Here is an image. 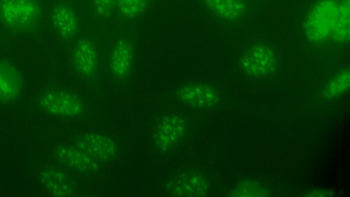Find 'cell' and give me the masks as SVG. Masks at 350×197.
Masks as SVG:
<instances>
[{
	"instance_id": "1",
	"label": "cell",
	"mask_w": 350,
	"mask_h": 197,
	"mask_svg": "<svg viewBox=\"0 0 350 197\" xmlns=\"http://www.w3.org/2000/svg\"><path fill=\"white\" fill-rule=\"evenodd\" d=\"M42 19L40 0H0V23L12 34H33L40 27Z\"/></svg>"
},
{
	"instance_id": "2",
	"label": "cell",
	"mask_w": 350,
	"mask_h": 197,
	"mask_svg": "<svg viewBox=\"0 0 350 197\" xmlns=\"http://www.w3.org/2000/svg\"><path fill=\"white\" fill-rule=\"evenodd\" d=\"M339 0H318L308 10L303 23L305 38L319 44L331 39Z\"/></svg>"
},
{
	"instance_id": "3",
	"label": "cell",
	"mask_w": 350,
	"mask_h": 197,
	"mask_svg": "<svg viewBox=\"0 0 350 197\" xmlns=\"http://www.w3.org/2000/svg\"><path fill=\"white\" fill-rule=\"evenodd\" d=\"M40 107L46 113L59 117L73 118L80 116L84 105L75 94L63 90H48L40 97Z\"/></svg>"
},
{
	"instance_id": "4",
	"label": "cell",
	"mask_w": 350,
	"mask_h": 197,
	"mask_svg": "<svg viewBox=\"0 0 350 197\" xmlns=\"http://www.w3.org/2000/svg\"><path fill=\"white\" fill-rule=\"evenodd\" d=\"M240 65L243 71L250 76H265L275 69V54L268 46L254 45L243 53L240 60Z\"/></svg>"
},
{
	"instance_id": "5",
	"label": "cell",
	"mask_w": 350,
	"mask_h": 197,
	"mask_svg": "<svg viewBox=\"0 0 350 197\" xmlns=\"http://www.w3.org/2000/svg\"><path fill=\"white\" fill-rule=\"evenodd\" d=\"M187 130L185 120L177 114L163 117L159 122L154 135V145L159 151H166L173 147L185 135Z\"/></svg>"
},
{
	"instance_id": "6",
	"label": "cell",
	"mask_w": 350,
	"mask_h": 197,
	"mask_svg": "<svg viewBox=\"0 0 350 197\" xmlns=\"http://www.w3.org/2000/svg\"><path fill=\"white\" fill-rule=\"evenodd\" d=\"M76 146L94 159L103 161L113 159L118 153L116 142L100 133H88L80 135Z\"/></svg>"
},
{
	"instance_id": "7",
	"label": "cell",
	"mask_w": 350,
	"mask_h": 197,
	"mask_svg": "<svg viewBox=\"0 0 350 197\" xmlns=\"http://www.w3.org/2000/svg\"><path fill=\"white\" fill-rule=\"evenodd\" d=\"M176 96L183 103L196 108H208L217 104V92L204 83H189L180 87Z\"/></svg>"
},
{
	"instance_id": "8",
	"label": "cell",
	"mask_w": 350,
	"mask_h": 197,
	"mask_svg": "<svg viewBox=\"0 0 350 197\" xmlns=\"http://www.w3.org/2000/svg\"><path fill=\"white\" fill-rule=\"evenodd\" d=\"M208 189L204 176L196 172H185L172 178L167 183V190L176 196H204Z\"/></svg>"
},
{
	"instance_id": "9",
	"label": "cell",
	"mask_w": 350,
	"mask_h": 197,
	"mask_svg": "<svg viewBox=\"0 0 350 197\" xmlns=\"http://www.w3.org/2000/svg\"><path fill=\"white\" fill-rule=\"evenodd\" d=\"M51 21L57 34L64 40H71L77 34L79 25L78 15L67 3H59L53 7Z\"/></svg>"
},
{
	"instance_id": "10",
	"label": "cell",
	"mask_w": 350,
	"mask_h": 197,
	"mask_svg": "<svg viewBox=\"0 0 350 197\" xmlns=\"http://www.w3.org/2000/svg\"><path fill=\"white\" fill-rule=\"evenodd\" d=\"M23 86L22 75L12 63L0 61V103H6L16 100Z\"/></svg>"
},
{
	"instance_id": "11",
	"label": "cell",
	"mask_w": 350,
	"mask_h": 197,
	"mask_svg": "<svg viewBox=\"0 0 350 197\" xmlns=\"http://www.w3.org/2000/svg\"><path fill=\"white\" fill-rule=\"evenodd\" d=\"M72 59L75 69L83 77H90L97 70L98 51L94 42L88 38L78 40L74 49Z\"/></svg>"
},
{
	"instance_id": "12",
	"label": "cell",
	"mask_w": 350,
	"mask_h": 197,
	"mask_svg": "<svg viewBox=\"0 0 350 197\" xmlns=\"http://www.w3.org/2000/svg\"><path fill=\"white\" fill-rule=\"evenodd\" d=\"M55 155L61 163L79 171L94 172L98 169L97 160L77 147L59 146Z\"/></svg>"
},
{
	"instance_id": "13",
	"label": "cell",
	"mask_w": 350,
	"mask_h": 197,
	"mask_svg": "<svg viewBox=\"0 0 350 197\" xmlns=\"http://www.w3.org/2000/svg\"><path fill=\"white\" fill-rule=\"evenodd\" d=\"M133 59V47L126 38L118 40L113 46L109 58V68L117 78H123L129 73Z\"/></svg>"
},
{
	"instance_id": "14",
	"label": "cell",
	"mask_w": 350,
	"mask_h": 197,
	"mask_svg": "<svg viewBox=\"0 0 350 197\" xmlns=\"http://www.w3.org/2000/svg\"><path fill=\"white\" fill-rule=\"evenodd\" d=\"M41 185L50 194L56 196H71L74 189L66 174L52 168L42 170L39 174Z\"/></svg>"
},
{
	"instance_id": "15",
	"label": "cell",
	"mask_w": 350,
	"mask_h": 197,
	"mask_svg": "<svg viewBox=\"0 0 350 197\" xmlns=\"http://www.w3.org/2000/svg\"><path fill=\"white\" fill-rule=\"evenodd\" d=\"M202 2L213 14L226 21L240 19L247 9L244 0H202Z\"/></svg>"
},
{
	"instance_id": "16",
	"label": "cell",
	"mask_w": 350,
	"mask_h": 197,
	"mask_svg": "<svg viewBox=\"0 0 350 197\" xmlns=\"http://www.w3.org/2000/svg\"><path fill=\"white\" fill-rule=\"evenodd\" d=\"M350 38V0H339L337 15L331 39L338 44H347Z\"/></svg>"
},
{
	"instance_id": "17",
	"label": "cell",
	"mask_w": 350,
	"mask_h": 197,
	"mask_svg": "<svg viewBox=\"0 0 350 197\" xmlns=\"http://www.w3.org/2000/svg\"><path fill=\"white\" fill-rule=\"evenodd\" d=\"M149 0H116V8L118 14L126 20H133L146 10Z\"/></svg>"
},
{
	"instance_id": "18",
	"label": "cell",
	"mask_w": 350,
	"mask_h": 197,
	"mask_svg": "<svg viewBox=\"0 0 350 197\" xmlns=\"http://www.w3.org/2000/svg\"><path fill=\"white\" fill-rule=\"evenodd\" d=\"M350 75L348 69L341 70L327 84L324 94L327 98H335L342 94L349 88Z\"/></svg>"
},
{
	"instance_id": "19",
	"label": "cell",
	"mask_w": 350,
	"mask_h": 197,
	"mask_svg": "<svg viewBox=\"0 0 350 197\" xmlns=\"http://www.w3.org/2000/svg\"><path fill=\"white\" fill-rule=\"evenodd\" d=\"M232 192V195L237 196H263L268 194L261 185L250 181L240 183Z\"/></svg>"
},
{
	"instance_id": "20",
	"label": "cell",
	"mask_w": 350,
	"mask_h": 197,
	"mask_svg": "<svg viewBox=\"0 0 350 197\" xmlns=\"http://www.w3.org/2000/svg\"><path fill=\"white\" fill-rule=\"evenodd\" d=\"M116 0H92L94 14L100 18H107L116 8Z\"/></svg>"
}]
</instances>
